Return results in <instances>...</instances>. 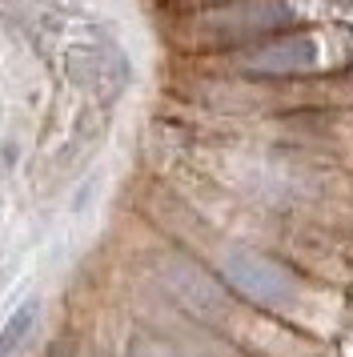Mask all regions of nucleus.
I'll return each instance as SVG.
<instances>
[{
	"label": "nucleus",
	"instance_id": "obj_1",
	"mask_svg": "<svg viewBox=\"0 0 353 357\" xmlns=\"http://www.w3.org/2000/svg\"><path fill=\"white\" fill-rule=\"evenodd\" d=\"M213 173L225 185V193H233L241 205L273 221H301L309 213L317 217L325 205H337L350 185L341 161L297 145L281 132L265 141L225 145L213 157Z\"/></svg>",
	"mask_w": 353,
	"mask_h": 357
},
{
	"label": "nucleus",
	"instance_id": "obj_2",
	"mask_svg": "<svg viewBox=\"0 0 353 357\" xmlns=\"http://www.w3.org/2000/svg\"><path fill=\"white\" fill-rule=\"evenodd\" d=\"M213 273L221 277V285L237 305L289 325L305 337L325 341L345 317V301L341 293L329 289V281L261 245H225L213 261Z\"/></svg>",
	"mask_w": 353,
	"mask_h": 357
},
{
	"label": "nucleus",
	"instance_id": "obj_3",
	"mask_svg": "<svg viewBox=\"0 0 353 357\" xmlns=\"http://www.w3.org/2000/svg\"><path fill=\"white\" fill-rule=\"evenodd\" d=\"M353 0H225L176 17V45L201 56L237 52L273 36L345 20Z\"/></svg>",
	"mask_w": 353,
	"mask_h": 357
},
{
	"label": "nucleus",
	"instance_id": "obj_4",
	"mask_svg": "<svg viewBox=\"0 0 353 357\" xmlns=\"http://www.w3.org/2000/svg\"><path fill=\"white\" fill-rule=\"evenodd\" d=\"M205 61H217V73L233 77V81H337L353 68V24L350 20L313 24V29L273 36V40H261L249 49L205 56Z\"/></svg>",
	"mask_w": 353,
	"mask_h": 357
},
{
	"label": "nucleus",
	"instance_id": "obj_5",
	"mask_svg": "<svg viewBox=\"0 0 353 357\" xmlns=\"http://www.w3.org/2000/svg\"><path fill=\"white\" fill-rule=\"evenodd\" d=\"M57 65L68 81L77 84L80 93L89 97H100V100H112L121 97V89L128 84V61L125 52L112 45L109 36L93 33V29H80L68 33L64 24H57Z\"/></svg>",
	"mask_w": 353,
	"mask_h": 357
},
{
	"label": "nucleus",
	"instance_id": "obj_6",
	"mask_svg": "<svg viewBox=\"0 0 353 357\" xmlns=\"http://www.w3.org/2000/svg\"><path fill=\"white\" fill-rule=\"evenodd\" d=\"M32 325H36V301L16 305L13 317L4 321V329H0V357H13L16 349L24 345V337L32 333Z\"/></svg>",
	"mask_w": 353,
	"mask_h": 357
},
{
	"label": "nucleus",
	"instance_id": "obj_7",
	"mask_svg": "<svg viewBox=\"0 0 353 357\" xmlns=\"http://www.w3.org/2000/svg\"><path fill=\"white\" fill-rule=\"evenodd\" d=\"M209 4H225V0H185V13H193V8H209Z\"/></svg>",
	"mask_w": 353,
	"mask_h": 357
}]
</instances>
